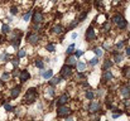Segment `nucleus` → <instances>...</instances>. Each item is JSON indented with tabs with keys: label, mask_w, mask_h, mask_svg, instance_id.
Wrapping results in <instances>:
<instances>
[{
	"label": "nucleus",
	"mask_w": 130,
	"mask_h": 121,
	"mask_svg": "<svg viewBox=\"0 0 130 121\" xmlns=\"http://www.w3.org/2000/svg\"><path fill=\"white\" fill-rule=\"evenodd\" d=\"M37 97H38V91H37V88L30 87V88L27 91L25 96H24V103L30 105V103H33V102L37 101Z\"/></svg>",
	"instance_id": "obj_1"
},
{
	"label": "nucleus",
	"mask_w": 130,
	"mask_h": 121,
	"mask_svg": "<svg viewBox=\"0 0 130 121\" xmlns=\"http://www.w3.org/2000/svg\"><path fill=\"white\" fill-rule=\"evenodd\" d=\"M112 20H114V23L117 25L119 29H125V28L127 27V22L125 20V18H124L121 14H115L114 18H112Z\"/></svg>",
	"instance_id": "obj_2"
},
{
	"label": "nucleus",
	"mask_w": 130,
	"mask_h": 121,
	"mask_svg": "<svg viewBox=\"0 0 130 121\" xmlns=\"http://www.w3.org/2000/svg\"><path fill=\"white\" fill-rule=\"evenodd\" d=\"M71 76H72V67H70L68 64H64L61 68V79H67Z\"/></svg>",
	"instance_id": "obj_3"
},
{
	"label": "nucleus",
	"mask_w": 130,
	"mask_h": 121,
	"mask_svg": "<svg viewBox=\"0 0 130 121\" xmlns=\"http://www.w3.org/2000/svg\"><path fill=\"white\" fill-rule=\"evenodd\" d=\"M70 112H71V110L64 105H62V106H59L57 108V116L58 117H67L70 115Z\"/></svg>",
	"instance_id": "obj_4"
},
{
	"label": "nucleus",
	"mask_w": 130,
	"mask_h": 121,
	"mask_svg": "<svg viewBox=\"0 0 130 121\" xmlns=\"http://www.w3.org/2000/svg\"><path fill=\"white\" fill-rule=\"evenodd\" d=\"M85 38H86L87 42H92V41L96 38V33H95V30H93L92 27H88V29H87L86 33H85Z\"/></svg>",
	"instance_id": "obj_5"
},
{
	"label": "nucleus",
	"mask_w": 130,
	"mask_h": 121,
	"mask_svg": "<svg viewBox=\"0 0 130 121\" xmlns=\"http://www.w3.org/2000/svg\"><path fill=\"white\" fill-rule=\"evenodd\" d=\"M39 39H41V37H39L37 33H33V34H29V35H28V42H29L32 46H37V44L39 43Z\"/></svg>",
	"instance_id": "obj_6"
},
{
	"label": "nucleus",
	"mask_w": 130,
	"mask_h": 121,
	"mask_svg": "<svg viewBox=\"0 0 130 121\" xmlns=\"http://www.w3.org/2000/svg\"><path fill=\"white\" fill-rule=\"evenodd\" d=\"M32 15H33L32 20H33L34 24H41V23L43 22V14H42L41 12H36V13H33Z\"/></svg>",
	"instance_id": "obj_7"
},
{
	"label": "nucleus",
	"mask_w": 130,
	"mask_h": 121,
	"mask_svg": "<svg viewBox=\"0 0 130 121\" xmlns=\"http://www.w3.org/2000/svg\"><path fill=\"white\" fill-rule=\"evenodd\" d=\"M68 100H70V96H68L67 93H63V95H61V96L57 98V105H58V106L66 105V103L68 102Z\"/></svg>",
	"instance_id": "obj_8"
},
{
	"label": "nucleus",
	"mask_w": 130,
	"mask_h": 121,
	"mask_svg": "<svg viewBox=\"0 0 130 121\" xmlns=\"http://www.w3.org/2000/svg\"><path fill=\"white\" fill-rule=\"evenodd\" d=\"M29 78H30V73L28 71L23 69V71L19 72V79H20V82H27Z\"/></svg>",
	"instance_id": "obj_9"
},
{
	"label": "nucleus",
	"mask_w": 130,
	"mask_h": 121,
	"mask_svg": "<svg viewBox=\"0 0 130 121\" xmlns=\"http://www.w3.org/2000/svg\"><path fill=\"white\" fill-rule=\"evenodd\" d=\"M20 91H22V86H15L12 88L10 91V97L12 98H17L19 95H20Z\"/></svg>",
	"instance_id": "obj_10"
},
{
	"label": "nucleus",
	"mask_w": 130,
	"mask_h": 121,
	"mask_svg": "<svg viewBox=\"0 0 130 121\" xmlns=\"http://www.w3.org/2000/svg\"><path fill=\"white\" fill-rule=\"evenodd\" d=\"M99 108H100V103L97 101H91V103L88 106V111L92 112V113H95V112H97Z\"/></svg>",
	"instance_id": "obj_11"
},
{
	"label": "nucleus",
	"mask_w": 130,
	"mask_h": 121,
	"mask_svg": "<svg viewBox=\"0 0 130 121\" xmlns=\"http://www.w3.org/2000/svg\"><path fill=\"white\" fill-rule=\"evenodd\" d=\"M66 62H67L66 64H68L70 67H75V66H76V63H77V59H76V57L70 56V57L67 58V61H66Z\"/></svg>",
	"instance_id": "obj_12"
},
{
	"label": "nucleus",
	"mask_w": 130,
	"mask_h": 121,
	"mask_svg": "<svg viewBox=\"0 0 130 121\" xmlns=\"http://www.w3.org/2000/svg\"><path fill=\"white\" fill-rule=\"evenodd\" d=\"M52 33L53 34H62L63 33V27L62 25H54L53 28H52Z\"/></svg>",
	"instance_id": "obj_13"
},
{
	"label": "nucleus",
	"mask_w": 130,
	"mask_h": 121,
	"mask_svg": "<svg viewBox=\"0 0 130 121\" xmlns=\"http://www.w3.org/2000/svg\"><path fill=\"white\" fill-rule=\"evenodd\" d=\"M42 77H43V78H46V79H49L51 77H53V71H52V69L43 71V72H42Z\"/></svg>",
	"instance_id": "obj_14"
},
{
	"label": "nucleus",
	"mask_w": 130,
	"mask_h": 121,
	"mask_svg": "<svg viewBox=\"0 0 130 121\" xmlns=\"http://www.w3.org/2000/svg\"><path fill=\"white\" fill-rule=\"evenodd\" d=\"M49 79H51V81H49V85H51L52 87L57 86V85L61 82V77H51Z\"/></svg>",
	"instance_id": "obj_15"
},
{
	"label": "nucleus",
	"mask_w": 130,
	"mask_h": 121,
	"mask_svg": "<svg viewBox=\"0 0 130 121\" xmlns=\"http://www.w3.org/2000/svg\"><path fill=\"white\" fill-rule=\"evenodd\" d=\"M75 67L77 68V71H78V72H83V71H85V68H86V64H85L83 62H77Z\"/></svg>",
	"instance_id": "obj_16"
},
{
	"label": "nucleus",
	"mask_w": 130,
	"mask_h": 121,
	"mask_svg": "<svg viewBox=\"0 0 130 121\" xmlns=\"http://www.w3.org/2000/svg\"><path fill=\"white\" fill-rule=\"evenodd\" d=\"M10 43H12V46H13L15 49H18V48H19V46H20V38H17V39H10Z\"/></svg>",
	"instance_id": "obj_17"
},
{
	"label": "nucleus",
	"mask_w": 130,
	"mask_h": 121,
	"mask_svg": "<svg viewBox=\"0 0 130 121\" xmlns=\"http://www.w3.org/2000/svg\"><path fill=\"white\" fill-rule=\"evenodd\" d=\"M102 79H104V81H111V79H112V73H111L110 71H105Z\"/></svg>",
	"instance_id": "obj_18"
},
{
	"label": "nucleus",
	"mask_w": 130,
	"mask_h": 121,
	"mask_svg": "<svg viewBox=\"0 0 130 121\" xmlns=\"http://www.w3.org/2000/svg\"><path fill=\"white\" fill-rule=\"evenodd\" d=\"M121 95L124 97H130V88L129 87H122L121 88Z\"/></svg>",
	"instance_id": "obj_19"
},
{
	"label": "nucleus",
	"mask_w": 130,
	"mask_h": 121,
	"mask_svg": "<svg viewBox=\"0 0 130 121\" xmlns=\"http://www.w3.org/2000/svg\"><path fill=\"white\" fill-rule=\"evenodd\" d=\"M0 61H3V62H8V61H10V56H9L7 52H4L2 56H0Z\"/></svg>",
	"instance_id": "obj_20"
},
{
	"label": "nucleus",
	"mask_w": 130,
	"mask_h": 121,
	"mask_svg": "<svg viewBox=\"0 0 130 121\" xmlns=\"http://www.w3.org/2000/svg\"><path fill=\"white\" fill-rule=\"evenodd\" d=\"M66 53H67V56H72V54L75 53V44H71V46H68V48H67Z\"/></svg>",
	"instance_id": "obj_21"
},
{
	"label": "nucleus",
	"mask_w": 130,
	"mask_h": 121,
	"mask_svg": "<svg viewBox=\"0 0 130 121\" xmlns=\"http://www.w3.org/2000/svg\"><path fill=\"white\" fill-rule=\"evenodd\" d=\"M2 33H3V34H8V33H10V27H9L8 24H4V25L2 27Z\"/></svg>",
	"instance_id": "obj_22"
},
{
	"label": "nucleus",
	"mask_w": 130,
	"mask_h": 121,
	"mask_svg": "<svg viewBox=\"0 0 130 121\" xmlns=\"http://www.w3.org/2000/svg\"><path fill=\"white\" fill-rule=\"evenodd\" d=\"M46 49H47L48 52L53 53V52L56 51V46H54V44H52V43H48V44L46 46Z\"/></svg>",
	"instance_id": "obj_23"
},
{
	"label": "nucleus",
	"mask_w": 130,
	"mask_h": 121,
	"mask_svg": "<svg viewBox=\"0 0 130 121\" xmlns=\"http://www.w3.org/2000/svg\"><path fill=\"white\" fill-rule=\"evenodd\" d=\"M34 64H36V67H38V68H41V69L44 68V62H43L42 59H37V61L34 62Z\"/></svg>",
	"instance_id": "obj_24"
},
{
	"label": "nucleus",
	"mask_w": 130,
	"mask_h": 121,
	"mask_svg": "<svg viewBox=\"0 0 130 121\" xmlns=\"http://www.w3.org/2000/svg\"><path fill=\"white\" fill-rule=\"evenodd\" d=\"M9 78H10V73H8V72H4V73L2 74V78H0V79H2V81H4V82H7Z\"/></svg>",
	"instance_id": "obj_25"
},
{
	"label": "nucleus",
	"mask_w": 130,
	"mask_h": 121,
	"mask_svg": "<svg viewBox=\"0 0 130 121\" xmlns=\"http://www.w3.org/2000/svg\"><path fill=\"white\" fill-rule=\"evenodd\" d=\"M32 14H33V12H32V10H29L28 13H25V14H24V17H23V20H24V22H28V20L30 19Z\"/></svg>",
	"instance_id": "obj_26"
},
{
	"label": "nucleus",
	"mask_w": 130,
	"mask_h": 121,
	"mask_svg": "<svg viewBox=\"0 0 130 121\" xmlns=\"http://www.w3.org/2000/svg\"><path fill=\"white\" fill-rule=\"evenodd\" d=\"M121 61H122V54L117 52V53L115 54V63H120Z\"/></svg>",
	"instance_id": "obj_27"
},
{
	"label": "nucleus",
	"mask_w": 130,
	"mask_h": 121,
	"mask_svg": "<svg viewBox=\"0 0 130 121\" xmlns=\"http://www.w3.org/2000/svg\"><path fill=\"white\" fill-rule=\"evenodd\" d=\"M93 97H95V93H93L92 91H87V92H86V98H87V100H91V101H92Z\"/></svg>",
	"instance_id": "obj_28"
},
{
	"label": "nucleus",
	"mask_w": 130,
	"mask_h": 121,
	"mask_svg": "<svg viewBox=\"0 0 130 121\" xmlns=\"http://www.w3.org/2000/svg\"><path fill=\"white\" fill-rule=\"evenodd\" d=\"M87 14H88V10H86V12L81 13V14H80V17H78V22H82V20L87 17Z\"/></svg>",
	"instance_id": "obj_29"
},
{
	"label": "nucleus",
	"mask_w": 130,
	"mask_h": 121,
	"mask_svg": "<svg viewBox=\"0 0 130 121\" xmlns=\"http://www.w3.org/2000/svg\"><path fill=\"white\" fill-rule=\"evenodd\" d=\"M27 56V52L24 51V49H19L18 51V58H23V57H25Z\"/></svg>",
	"instance_id": "obj_30"
},
{
	"label": "nucleus",
	"mask_w": 130,
	"mask_h": 121,
	"mask_svg": "<svg viewBox=\"0 0 130 121\" xmlns=\"http://www.w3.org/2000/svg\"><path fill=\"white\" fill-rule=\"evenodd\" d=\"M4 110L7 112H10V111H13V106L10 103H4Z\"/></svg>",
	"instance_id": "obj_31"
},
{
	"label": "nucleus",
	"mask_w": 130,
	"mask_h": 121,
	"mask_svg": "<svg viewBox=\"0 0 130 121\" xmlns=\"http://www.w3.org/2000/svg\"><path fill=\"white\" fill-rule=\"evenodd\" d=\"M97 63H99V57H95V58L90 59V64H91V66H96Z\"/></svg>",
	"instance_id": "obj_32"
},
{
	"label": "nucleus",
	"mask_w": 130,
	"mask_h": 121,
	"mask_svg": "<svg viewBox=\"0 0 130 121\" xmlns=\"http://www.w3.org/2000/svg\"><path fill=\"white\" fill-rule=\"evenodd\" d=\"M112 66V62L111 61H105V63H104V69L106 71V68H110Z\"/></svg>",
	"instance_id": "obj_33"
},
{
	"label": "nucleus",
	"mask_w": 130,
	"mask_h": 121,
	"mask_svg": "<svg viewBox=\"0 0 130 121\" xmlns=\"http://www.w3.org/2000/svg\"><path fill=\"white\" fill-rule=\"evenodd\" d=\"M47 93H48L49 96H54V90H53V87H52V86L47 88Z\"/></svg>",
	"instance_id": "obj_34"
},
{
	"label": "nucleus",
	"mask_w": 130,
	"mask_h": 121,
	"mask_svg": "<svg viewBox=\"0 0 130 121\" xmlns=\"http://www.w3.org/2000/svg\"><path fill=\"white\" fill-rule=\"evenodd\" d=\"M10 14H12V15H17V14H18V8H17V7H13V8L10 9Z\"/></svg>",
	"instance_id": "obj_35"
},
{
	"label": "nucleus",
	"mask_w": 130,
	"mask_h": 121,
	"mask_svg": "<svg viewBox=\"0 0 130 121\" xmlns=\"http://www.w3.org/2000/svg\"><path fill=\"white\" fill-rule=\"evenodd\" d=\"M125 42H126V41H121L120 43H117V44H116V49H121V48L125 46Z\"/></svg>",
	"instance_id": "obj_36"
},
{
	"label": "nucleus",
	"mask_w": 130,
	"mask_h": 121,
	"mask_svg": "<svg viewBox=\"0 0 130 121\" xmlns=\"http://www.w3.org/2000/svg\"><path fill=\"white\" fill-rule=\"evenodd\" d=\"M121 115H122V111L119 110V112H114V113H112V118H117V117H120Z\"/></svg>",
	"instance_id": "obj_37"
},
{
	"label": "nucleus",
	"mask_w": 130,
	"mask_h": 121,
	"mask_svg": "<svg viewBox=\"0 0 130 121\" xmlns=\"http://www.w3.org/2000/svg\"><path fill=\"white\" fill-rule=\"evenodd\" d=\"M93 52L96 53V56H97V57H100V56H102V51H101L100 48H95V49H93Z\"/></svg>",
	"instance_id": "obj_38"
},
{
	"label": "nucleus",
	"mask_w": 130,
	"mask_h": 121,
	"mask_svg": "<svg viewBox=\"0 0 130 121\" xmlns=\"http://www.w3.org/2000/svg\"><path fill=\"white\" fill-rule=\"evenodd\" d=\"M77 24H78V20H73V22L70 24V29H73L75 27H77Z\"/></svg>",
	"instance_id": "obj_39"
},
{
	"label": "nucleus",
	"mask_w": 130,
	"mask_h": 121,
	"mask_svg": "<svg viewBox=\"0 0 130 121\" xmlns=\"http://www.w3.org/2000/svg\"><path fill=\"white\" fill-rule=\"evenodd\" d=\"M102 28H104V30H109V29H110V24H109L107 22H105V23L102 24Z\"/></svg>",
	"instance_id": "obj_40"
},
{
	"label": "nucleus",
	"mask_w": 130,
	"mask_h": 121,
	"mask_svg": "<svg viewBox=\"0 0 130 121\" xmlns=\"http://www.w3.org/2000/svg\"><path fill=\"white\" fill-rule=\"evenodd\" d=\"M82 54H83V51H80V49H78V51L75 52V57H76V58H77V57H81Z\"/></svg>",
	"instance_id": "obj_41"
},
{
	"label": "nucleus",
	"mask_w": 130,
	"mask_h": 121,
	"mask_svg": "<svg viewBox=\"0 0 130 121\" xmlns=\"http://www.w3.org/2000/svg\"><path fill=\"white\" fill-rule=\"evenodd\" d=\"M12 63H13V66L18 67V64H19V58H14V59H12Z\"/></svg>",
	"instance_id": "obj_42"
},
{
	"label": "nucleus",
	"mask_w": 130,
	"mask_h": 121,
	"mask_svg": "<svg viewBox=\"0 0 130 121\" xmlns=\"http://www.w3.org/2000/svg\"><path fill=\"white\" fill-rule=\"evenodd\" d=\"M76 78H78V79H83V78H85V74H83L82 72H78L77 76H76Z\"/></svg>",
	"instance_id": "obj_43"
},
{
	"label": "nucleus",
	"mask_w": 130,
	"mask_h": 121,
	"mask_svg": "<svg viewBox=\"0 0 130 121\" xmlns=\"http://www.w3.org/2000/svg\"><path fill=\"white\" fill-rule=\"evenodd\" d=\"M101 5H102V2H101V0H95V7H96V8H97V7L100 8Z\"/></svg>",
	"instance_id": "obj_44"
},
{
	"label": "nucleus",
	"mask_w": 130,
	"mask_h": 121,
	"mask_svg": "<svg viewBox=\"0 0 130 121\" xmlns=\"http://www.w3.org/2000/svg\"><path fill=\"white\" fill-rule=\"evenodd\" d=\"M125 76H126L127 78H130V68H126V69H125Z\"/></svg>",
	"instance_id": "obj_45"
},
{
	"label": "nucleus",
	"mask_w": 130,
	"mask_h": 121,
	"mask_svg": "<svg viewBox=\"0 0 130 121\" xmlns=\"http://www.w3.org/2000/svg\"><path fill=\"white\" fill-rule=\"evenodd\" d=\"M39 29H41V25H39V24H34V30H37V32H38Z\"/></svg>",
	"instance_id": "obj_46"
},
{
	"label": "nucleus",
	"mask_w": 130,
	"mask_h": 121,
	"mask_svg": "<svg viewBox=\"0 0 130 121\" xmlns=\"http://www.w3.org/2000/svg\"><path fill=\"white\" fill-rule=\"evenodd\" d=\"M125 54H126V56H130V47L125 49Z\"/></svg>",
	"instance_id": "obj_47"
},
{
	"label": "nucleus",
	"mask_w": 130,
	"mask_h": 121,
	"mask_svg": "<svg viewBox=\"0 0 130 121\" xmlns=\"http://www.w3.org/2000/svg\"><path fill=\"white\" fill-rule=\"evenodd\" d=\"M71 38H72V39H76V38H77V33H72Z\"/></svg>",
	"instance_id": "obj_48"
},
{
	"label": "nucleus",
	"mask_w": 130,
	"mask_h": 121,
	"mask_svg": "<svg viewBox=\"0 0 130 121\" xmlns=\"http://www.w3.org/2000/svg\"><path fill=\"white\" fill-rule=\"evenodd\" d=\"M66 121H75L73 117H66Z\"/></svg>",
	"instance_id": "obj_49"
},
{
	"label": "nucleus",
	"mask_w": 130,
	"mask_h": 121,
	"mask_svg": "<svg viewBox=\"0 0 130 121\" xmlns=\"http://www.w3.org/2000/svg\"><path fill=\"white\" fill-rule=\"evenodd\" d=\"M3 85H4V81H2V79H0V87H2Z\"/></svg>",
	"instance_id": "obj_50"
},
{
	"label": "nucleus",
	"mask_w": 130,
	"mask_h": 121,
	"mask_svg": "<svg viewBox=\"0 0 130 121\" xmlns=\"http://www.w3.org/2000/svg\"><path fill=\"white\" fill-rule=\"evenodd\" d=\"M120 0H114V4H116V3H119Z\"/></svg>",
	"instance_id": "obj_51"
},
{
	"label": "nucleus",
	"mask_w": 130,
	"mask_h": 121,
	"mask_svg": "<svg viewBox=\"0 0 130 121\" xmlns=\"http://www.w3.org/2000/svg\"><path fill=\"white\" fill-rule=\"evenodd\" d=\"M92 121H100V118H99V117H97V118H93V120H92Z\"/></svg>",
	"instance_id": "obj_52"
},
{
	"label": "nucleus",
	"mask_w": 130,
	"mask_h": 121,
	"mask_svg": "<svg viewBox=\"0 0 130 121\" xmlns=\"http://www.w3.org/2000/svg\"><path fill=\"white\" fill-rule=\"evenodd\" d=\"M2 42H3V41H2V37H0V43H2Z\"/></svg>",
	"instance_id": "obj_53"
}]
</instances>
